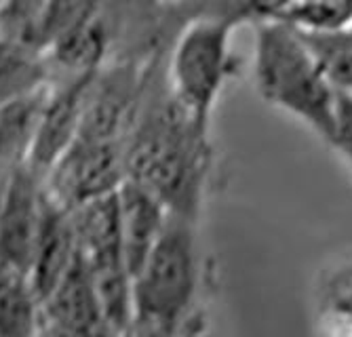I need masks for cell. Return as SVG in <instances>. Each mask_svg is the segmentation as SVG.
I'll list each match as a JSON object with an SVG mask.
<instances>
[{"mask_svg": "<svg viewBox=\"0 0 352 337\" xmlns=\"http://www.w3.org/2000/svg\"><path fill=\"white\" fill-rule=\"evenodd\" d=\"M124 167L126 181L148 190L169 216L203 222L215 186V143L211 131L201 129L171 95L165 59L152 68L124 139Z\"/></svg>", "mask_w": 352, "mask_h": 337, "instance_id": "1", "label": "cell"}, {"mask_svg": "<svg viewBox=\"0 0 352 337\" xmlns=\"http://www.w3.org/2000/svg\"><path fill=\"white\" fill-rule=\"evenodd\" d=\"M201 230L199 220L167 216L154 249L133 279V318L175 331L207 321L205 291L211 272Z\"/></svg>", "mask_w": 352, "mask_h": 337, "instance_id": "2", "label": "cell"}, {"mask_svg": "<svg viewBox=\"0 0 352 337\" xmlns=\"http://www.w3.org/2000/svg\"><path fill=\"white\" fill-rule=\"evenodd\" d=\"M251 78L268 106L294 116L327 146L331 143L340 93L314 64L289 23H258Z\"/></svg>", "mask_w": 352, "mask_h": 337, "instance_id": "3", "label": "cell"}, {"mask_svg": "<svg viewBox=\"0 0 352 337\" xmlns=\"http://www.w3.org/2000/svg\"><path fill=\"white\" fill-rule=\"evenodd\" d=\"M232 30L221 21L190 19L165 57L171 95L205 131H211L223 91L241 70V59L232 51Z\"/></svg>", "mask_w": 352, "mask_h": 337, "instance_id": "4", "label": "cell"}, {"mask_svg": "<svg viewBox=\"0 0 352 337\" xmlns=\"http://www.w3.org/2000/svg\"><path fill=\"white\" fill-rule=\"evenodd\" d=\"M124 181V143L76 139L45 175L43 186L55 205L74 211L114 196Z\"/></svg>", "mask_w": 352, "mask_h": 337, "instance_id": "5", "label": "cell"}, {"mask_svg": "<svg viewBox=\"0 0 352 337\" xmlns=\"http://www.w3.org/2000/svg\"><path fill=\"white\" fill-rule=\"evenodd\" d=\"M158 61L150 66L116 61L91 74L82 95L78 139L124 143L142 106L150 72Z\"/></svg>", "mask_w": 352, "mask_h": 337, "instance_id": "6", "label": "cell"}, {"mask_svg": "<svg viewBox=\"0 0 352 337\" xmlns=\"http://www.w3.org/2000/svg\"><path fill=\"white\" fill-rule=\"evenodd\" d=\"M87 80L89 76L59 78L47 84L34 146L28 161V167L43 179L78 139Z\"/></svg>", "mask_w": 352, "mask_h": 337, "instance_id": "7", "label": "cell"}, {"mask_svg": "<svg viewBox=\"0 0 352 337\" xmlns=\"http://www.w3.org/2000/svg\"><path fill=\"white\" fill-rule=\"evenodd\" d=\"M43 177L30 167L7 179L0 194V253L9 266L25 274L43 220Z\"/></svg>", "mask_w": 352, "mask_h": 337, "instance_id": "8", "label": "cell"}, {"mask_svg": "<svg viewBox=\"0 0 352 337\" xmlns=\"http://www.w3.org/2000/svg\"><path fill=\"white\" fill-rule=\"evenodd\" d=\"M43 323L72 337H116L80 257L41 303Z\"/></svg>", "mask_w": 352, "mask_h": 337, "instance_id": "9", "label": "cell"}, {"mask_svg": "<svg viewBox=\"0 0 352 337\" xmlns=\"http://www.w3.org/2000/svg\"><path fill=\"white\" fill-rule=\"evenodd\" d=\"M76 257L78 253L70 222V211L55 205L45 192L43 220L28 266V279L32 287H34V293L41 303L51 295L59 281L66 277L68 270L74 266Z\"/></svg>", "mask_w": 352, "mask_h": 337, "instance_id": "10", "label": "cell"}, {"mask_svg": "<svg viewBox=\"0 0 352 337\" xmlns=\"http://www.w3.org/2000/svg\"><path fill=\"white\" fill-rule=\"evenodd\" d=\"M116 207L122 257L135 279L161 236L169 213L148 190L133 181H124L120 186L116 192Z\"/></svg>", "mask_w": 352, "mask_h": 337, "instance_id": "11", "label": "cell"}, {"mask_svg": "<svg viewBox=\"0 0 352 337\" xmlns=\"http://www.w3.org/2000/svg\"><path fill=\"white\" fill-rule=\"evenodd\" d=\"M45 91L47 86L34 95L0 106V183H7L15 171L28 167Z\"/></svg>", "mask_w": 352, "mask_h": 337, "instance_id": "12", "label": "cell"}, {"mask_svg": "<svg viewBox=\"0 0 352 337\" xmlns=\"http://www.w3.org/2000/svg\"><path fill=\"white\" fill-rule=\"evenodd\" d=\"M43 312L28 274L0 266V337H36Z\"/></svg>", "mask_w": 352, "mask_h": 337, "instance_id": "13", "label": "cell"}, {"mask_svg": "<svg viewBox=\"0 0 352 337\" xmlns=\"http://www.w3.org/2000/svg\"><path fill=\"white\" fill-rule=\"evenodd\" d=\"M321 337H352V259L327 268L314 291Z\"/></svg>", "mask_w": 352, "mask_h": 337, "instance_id": "14", "label": "cell"}, {"mask_svg": "<svg viewBox=\"0 0 352 337\" xmlns=\"http://www.w3.org/2000/svg\"><path fill=\"white\" fill-rule=\"evenodd\" d=\"M47 84L45 55L0 36V106L34 95Z\"/></svg>", "mask_w": 352, "mask_h": 337, "instance_id": "15", "label": "cell"}, {"mask_svg": "<svg viewBox=\"0 0 352 337\" xmlns=\"http://www.w3.org/2000/svg\"><path fill=\"white\" fill-rule=\"evenodd\" d=\"M294 30L331 86L338 93L352 95V25L333 30Z\"/></svg>", "mask_w": 352, "mask_h": 337, "instance_id": "16", "label": "cell"}, {"mask_svg": "<svg viewBox=\"0 0 352 337\" xmlns=\"http://www.w3.org/2000/svg\"><path fill=\"white\" fill-rule=\"evenodd\" d=\"M186 19H211L232 27L276 21L294 0H175Z\"/></svg>", "mask_w": 352, "mask_h": 337, "instance_id": "17", "label": "cell"}, {"mask_svg": "<svg viewBox=\"0 0 352 337\" xmlns=\"http://www.w3.org/2000/svg\"><path fill=\"white\" fill-rule=\"evenodd\" d=\"M49 3L51 0H5L0 7V36L41 53V30Z\"/></svg>", "mask_w": 352, "mask_h": 337, "instance_id": "18", "label": "cell"}, {"mask_svg": "<svg viewBox=\"0 0 352 337\" xmlns=\"http://www.w3.org/2000/svg\"><path fill=\"white\" fill-rule=\"evenodd\" d=\"M342 161L352 171V95L340 93L338 97V116H336V131L329 143Z\"/></svg>", "mask_w": 352, "mask_h": 337, "instance_id": "19", "label": "cell"}, {"mask_svg": "<svg viewBox=\"0 0 352 337\" xmlns=\"http://www.w3.org/2000/svg\"><path fill=\"white\" fill-rule=\"evenodd\" d=\"M36 337H72V335L63 333V331H59V329H55V327H51V325L41 321V329H38Z\"/></svg>", "mask_w": 352, "mask_h": 337, "instance_id": "20", "label": "cell"}, {"mask_svg": "<svg viewBox=\"0 0 352 337\" xmlns=\"http://www.w3.org/2000/svg\"><path fill=\"white\" fill-rule=\"evenodd\" d=\"M3 188H5V183H0V194H3ZM7 262L3 259V253H0V266H5Z\"/></svg>", "mask_w": 352, "mask_h": 337, "instance_id": "21", "label": "cell"}, {"mask_svg": "<svg viewBox=\"0 0 352 337\" xmlns=\"http://www.w3.org/2000/svg\"><path fill=\"white\" fill-rule=\"evenodd\" d=\"M3 3H5V0H0V7H3Z\"/></svg>", "mask_w": 352, "mask_h": 337, "instance_id": "22", "label": "cell"}]
</instances>
